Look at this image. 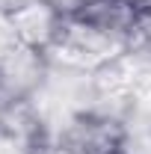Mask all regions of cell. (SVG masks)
Listing matches in <instances>:
<instances>
[{"mask_svg": "<svg viewBox=\"0 0 151 154\" xmlns=\"http://www.w3.org/2000/svg\"><path fill=\"white\" fill-rule=\"evenodd\" d=\"M133 36H139V38H142V45H148V48H151V9H142V12H139Z\"/></svg>", "mask_w": 151, "mask_h": 154, "instance_id": "cell-3", "label": "cell"}, {"mask_svg": "<svg viewBox=\"0 0 151 154\" xmlns=\"http://www.w3.org/2000/svg\"><path fill=\"white\" fill-rule=\"evenodd\" d=\"M119 154H125V151H119Z\"/></svg>", "mask_w": 151, "mask_h": 154, "instance_id": "cell-5", "label": "cell"}, {"mask_svg": "<svg viewBox=\"0 0 151 154\" xmlns=\"http://www.w3.org/2000/svg\"><path fill=\"white\" fill-rule=\"evenodd\" d=\"M128 3H133L139 12H142V9H151V0H128Z\"/></svg>", "mask_w": 151, "mask_h": 154, "instance_id": "cell-4", "label": "cell"}, {"mask_svg": "<svg viewBox=\"0 0 151 154\" xmlns=\"http://www.w3.org/2000/svg\"><path fill=\"white\" fill-rule=\"evenodd\" d=\"M15 48H21L18 33H15V24L9 18V9H0V57L12 54Z\"/></svg>", "mask_w": 151, "mask_h": 154, "instance_id": "cell-2", "label": "cell"}, {"mask_svg": "<svg viewBox=\"0 0 151 154\" xmlns=\"http://www.w3.org/2000/svg\"><path fill=\"white\" fill-rule=\"evenodd\" d=\"M65 15L68 12H62L51 0H24V3L9 9L18 42L24 48H33V51H42V54H48L57 45L59 33L65 27Z\"/></svg>", "mask_w": 151, "mask_h": 154, "instance_id": "cell-1", "label": "cell"}]
</instances>
